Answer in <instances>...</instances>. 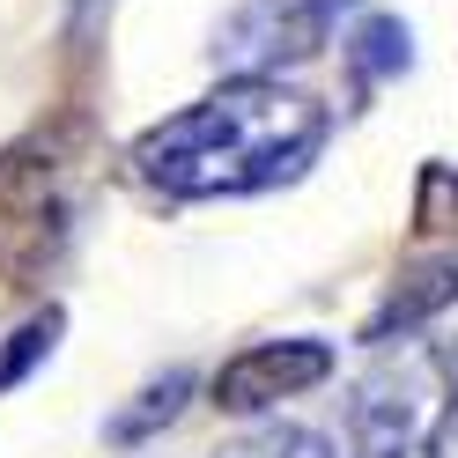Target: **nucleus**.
<instances>
[{"label": "nucleus", "mask_w": 458, "mask_h": 458, "mask_svg": "<svg viewBox=\"0 0 458 458\" xmlns=\"http://www.w3.org/2000/svg\"><path fill=\"white\" fill-rule=\"evenodd\" d=\"M333 377V340H251L244 355H229L215 369V407L222 414H267L281 407V399H296L310 385H326Z\"/></svg>", "instance_id": "nucleus-5"}, {"label": "nucleus", "mask_w": 458, "mask_h": 458, "mask_svg": "<svg viewBox=\"0 0 458 458\" xmlns=\"http://www.w3.org/2000/svg\"><path fill=\"white\" fill-rule=\"evenodd\" d=\"M437 385H444V421H451V437H458V333L451 340H437Z\"/></svg>", "instance_id": "nucleus-12"}, {"label": "nucleus", "mask_w": 458, "mask_h": 458, "mask_svg": "<svg viewBox=\"0 0 458 458\" xmlns=\"http://www.w3.org/2000/svg\"><path fill=\"white\" fill-rule=\"evenodd\" d=\"M340 0H237L215 30V67L229 74H281L333 45Z\"/></svg>", "instance_id": "nucleus-4"}, {"label": "nucleus", "mask_w": 458, "mask_h": 458, "mask_svg": "<svg viewBox=\"0 0 458 458\" xmlns=\"http://www.w3.org/2000/svg\"><path fill=\"white\" fill-rule=\"evenodd\" d=\"M407 22H392V15H362V30H355V45H348V67H355V81L369 89V81H385V74H407Z\"/></svg>", "instance_id": "nucleus-8"}, {"label": "nucleus", "mask_w": 458, "mask_h": 458, "mask_svg": "<svg viewBox=\"0 0 458 458\" xmlns=\"http://www.w3.org/2000/svg\"><path fill=\"white\" fill-rule=\"evenodd\" d=\"M67 237H74L67 170L45 148L0 156V274L8 281H38L52 259H60Z\"/></svg>", "instance_id": "nucleus-3"}, {"label": "nucleus", "mask_w": 458, "mask_h": 458, "mask_svg": "<svg viewBox=\"0 0 458 458\" xmlns=\"http://www.w3.org/2000/svg\"><path fill=\"white\" fill-rule=\"evenodd\" d=\"M333 111L281 74H229L199 104L170 111L133 140V170L163 199H244L296 185L326 156Z\"/></svg>", "instance_id": "nucleus-1"}, {"label": "nucleus", "mask_w": 458, "mask_h": 458, "mask_svg": "<svg viewBox=\"0 0 458 458\" xmlns=\"http://www.w3.org/2000/svg\"><path fill=\"white\" fill-rule=\"evenodd\" d=\"M414 215H421V229H458V170H451V163H428V170H421Z\"/></svg>", "instance_id": "nucleus-11"}, {"label": "nucleus", "mask_w": 458, "mask_h": 458, "mask_svg": "<svg viewBox=\"0 0 458 458\" xmlns=\"http://www.w3.org/2000/svg\"><path fill=\"white\" fill-rule=\"evenodd\" d=\"M222 458H333V444L318 437V428H303V421H274V428L237 437Z\"/></svg>", "instance_id": "nucleus-10"}, {"label": "nucleus", "mask_w": 458, "mask_h": 458, "mask_svg": "<svg viewBox=\"0 0 458 458\" xmlns=\"http://www.w3.org/2000/svg\"><path fill=\"white\" fill-rule=\"evenodd\" d=\"M444 437V385H437V355H392L355 385L348 407V451L355 458H437Z\"/></svg>", "instance_id": "nucleus-2"}, {"label": "nucleus", "mask_w": 458, "mask_h": 458, "mask_svg": "<svg viewBox=\"0 0 458 458\" xmlns=\"http://www.w3.org/2000/svg\"><path fill=\"white\" fill-rule=\"evenodd\" d=\"M60 333H67V310H60V303H45V310H30L22 326H8V333H0V392H15L38 362H52Z\"/></svg>", "instance_id": "nucleus-7"}, {"label": "nucleus", "mask_w": 458, "mask_h": 458, "mask_svg": "<svg viewBox=\"0 0 458 458\" xmlns=\"http://www.w3.org/2000/svg\"><path fill=\"white\" fill-rule=\"evenodd\" d=\"M185 392H192V369H170V377H156L148 392H140V407H126L119 421H111V444H148L163 421H178Z\"/></svg>", "instance_id": "nucleus-9"}, {"label": "nucleus", "mask_w": 458, "mask_h": 458, "mask_svg": "<svg viewBox=\"0 0 458 458\" xmlns=\"http://www.w3.org/2000/svg\"><path fill=\"white\" fill-rule=\"evenodd\" d=\"M444 303H458V259H428L421 274H407V281H399V289H392V303H385L377 318L362 326V340H377V348H385L392 333L407 340V333H414L421 318H437Z\"/></svg>", "instance_id": "nucleus-6"}]
</instances>
